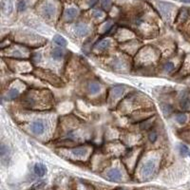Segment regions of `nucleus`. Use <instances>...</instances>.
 Masks as SVG:
<instances>
[{
	"label": "nucleus",
	"instance_id": "9d476101",
	"mask_svg": "<svg viewBox=\"0 0 190 190\" xmlns=\"http://www.w3.org/2000/svg\"><path fill=\"white\" fill-rule=\"evenodd\" d=\"M34 172L37 176L43 177L47 172V168L42 163H36L34 165Z\"/></svg>",
	"mask_w": 190,
	"mask_h": 190
},
{
	"label": "nucleus",
	"instance_id": "f03ea898",
	"mask_svg": "<svg viewBox=\"0 0 190 190\" xmlns=\"http://www.w3.org/2000/svg\"><path fill=\"white\" fill-rule=\"evenodd\" d=\"M31 129L36 135H43L46 131V121L43 119H37L32 123Z\"/></svg>",
	"mask_w": 190,
	"mask_h": 190
},
{
	"label": "nucleus",
	"instance_id": "f257e3e1",
	"mask_svg": "<svg viewBox=\"0 0 190 190\" xmlns=\"http://www.w3.org/2000/svg\"><path fill=\"white\" fill-rule=\"evenodd\" d=\"M156 170V162L154 160H148L144 163L141 168V174L142 177H149Z\"/></svg>",
	"mask_w": 190,
	"mask_h": 190
},
{
	"label": "nucleus",
	"instance_id": "a211bd4d",
	"mask_svg": "<svg viewBox=\"0 0 190 190\" xmlns=\"http://www.w3.org/2000/svg\"><path fill=\"white\" fill-rule=\"evenodd\" d=\"M176 121H177L179 124L182 125V124H184V123L187 121V116H186L185 114H182V113L178 114V115L176 116Z\"/></svg>",
	"mask_w": 190,
	"mask_h": 190
},
{
	"label": "nucleus",
	"instance_id": "393cba45",
	"mask_svg": "<svg viewBox=\"0 0 190 190\" xmlns=\"http://www.w3.org/2000/svg\"><path fill=\"white\" fill-rule=\"evenodd\" d=\"M93 16H94V17H97V18H98V17H99V18H100V17H103V16H104V12H103L102 11H94V12H93Z\"/></svg>",
	"mask_w": 190,
	"mask_h": 190
},
{
	"label": "nucleus",
	"instance_id": "9b49d317",
	"mask_svg": "<svg viewBox=\"0 0 190 190\" xmlns=\"http://www.w3.org/2000/svg\"><path fill=\"white\" fill-rule=\"evenodd\" d=\"M109 46H110V41L106 39V40H103V41L97 43L96 45H95L94 48H95V49L99 50V51H105V50L108 49Z\"/></svg>",
	"mask_w": 190,
	"mask_h": 190
},
{
	"label": "nucleus",
	"instance_id": "2eb2a0df",
	"mask_svg": "<svg viewBox=\"0 0 190 190\" xmlns=\"http://www.w3.org/2000/svg\"><path fill=\"white\" fill-rule=\"evenodd\" d=\"M101 89V86L98 83H91L88 86V90L91 94H96L100 91Z\"/></svg>",
	"mask_w": 190,
	"mask_h": 190
},
{
	"label": "nucleus",
	"instance_id": "f8f14e48",
	"mask_svg": "<svg viewBox=\"0 0 190 190\" xmlns=\"http://www.w3.org/2000/svg\"><path fill=\"white\" fill-rule=\"evenodd\" d=\"M180 106L183 109H187L190 108V98L187 96V95L183 94L182 96L181 101H180Z\"/></svg>",
	"mask_w": 190,
	"mask_h": 190
},
{
	"label": "nucleus",
	"instance_id": "6ab92c4d",
	"mask_svg": "<svg viewBox=\"0 0 190 190\" xmlns=\"http://www.w3.org/2000/svg\"><path fill=\"white\" fill-rule=\"evenodd\" d=\"M162 112H163L164 115H168V114H170V112L172 111V107L169 106V105H164V104H162Z\"/></svg>",
	"mask_w": 190,
	"mask_h": 190
},
{
	"label": "nucleus",
	"instance_id": "4468645a",
	"mask_svg": "<svg viewBox=\"0 0 190 190\" xmlns=\"http://www.w3.org/2000/svg\"><path fill=\"white\" fill-rule=\"evenodd\" d=\"M52 56L54 60H60L64 56V51L62 49H60V48L53 49L52 52Z\"/></svg>",
	"mask_w": 190,
	"mask_h": 190
},
{
	"label": "nucleus",
	"instance_id": "7ed1b4c3",
	"mask_svg": "<svg viewBox=\"0 0 190 190\" xmlns=\"http://www.w3.org/2000/svg\"><path fill=\"white\" fill-rule=\"evenodd\" d=\"M158 7H159V11H160L161 14L164 18L168 19L170 17V12H171V7H172V5H170L169 3L160 2L158 4Z\"/></svg>",
	"mask_w": 190,
	"mask_h": 190
},
{
	"label": "nucleus",
	"instance_id": "bb28decb",
	"mask_svg": "<svg viewBox=\"0 0 190 190\" xmlns=\"http://www.w3.org/2000/svg\"><path fill=\"white\" fill-rule=\"evenodd\" d=\"M97 1H98V0H88V5H89V7H93L95 4L97 3Z\"/></svg>",
	"mask_w": 190,
	"mask_h": 190
},
{
	"label": "nucleus",
	"instance_id": "6e6552de",
	"mask_svg": "<svg viewBox=\"0 0 190 190\" xmlns=\"http://www.w3.org/2000/svg\"><path fill=\"white\" fill-rule=\"evenodd\" d=\"M88 150L87 148H77L70 150V154L74 157H77V158L85 157L88 154Z\"/></svg>",
	"mask_w": 190,
	"mask_h": 190
},
{
	"label": "nucleus",
	"instance_id": "aec40b11",
	"mask_svg": "<svg viewBox=\"0 0 190 190\" xmlns=\"http://www.w3.org/2000/svg\"><path fill=\"white\" fill-rule=\"evenodd\" d=\"M25 9H26L25 0H19L18 3H17V10L19 12H23V11H25Z\"/></svg>",
	"mask_w": 190,
	"mask_h": 190
},
{
	"label": "nucleus",
	"instance_id": "4be33fe9",
	"mask_svg": "<svg viewBox=\"0 0 190 190\" xmlns=\"http://www.w3.org/2000/svg\"><path fill=\"white\" fill-rule=\"evenodd\" d=\"M157 138H158V136H157V133L155 131H151L149 133V135H148V139H149V141L151 142H155L156 140H157Z\"/></svg>",
	"mask_w": 190,
	"mask_h": 190
},
{
	"label": "nucleus",
	"instance_id": "c756f323",
	"mask_svg": "<svg viewBox=\"0 0 190 190\" xmlns=\"http://www.w3.org/2000/svg\"><path fill=\"white\" fill-rule=\"evenodd\" d=\"M118 190H125V189H118Z\"/></svg>",
	"mask_w": 190,
	"mask_h": 190
},
{
	"label": "nucleus",
	"instance_id": "412c9836",
	"mask_svg": "<svg viewBox=\"0 0 190 190\" xmlns=\"http://www.w3.org/2000/svg\"><path fill=\"white\" fill-rule=\"evenodd\" d=\"M174 68V64L172 62H166L163 65V70L165 71H171Z\"/></svg>",
	"mask_w": 190,
	"mask_h": 190
},
{
	"label": "nucleus",
	"instance_id": "1a4fd4ad",
	"mask_svg": "<svg viewBox=\"0 0 190 190\" xmlns=\"http://www.w3.org/2000/svg\"><path fill=\"white\" fill-rule=\"evenodd\" d=\"M108 177L111 181H119V180L122 179V173H121V171L119 170V169L113 168V169H111V170L108 171Z\"/></svg>",
	"mask_w": 190,
	"mask_h": 190
},
{
	"label": "nucleus",
	"instance_id": "dca6fc26",
	"mask_svg": "<svg viewBox=\"0 0 190 190\" xmlns=\"http://www.w3.org/2000/svg\"><path fill=\"white\" fill-rule=\"evenodd\" d=\"M53 41H54V43H56V44H57L58 46H60V47H65V46H67V40H66L63 36H61V35H59V34L54 35Z\"/></svg>",
	"mask_w": 190,
	"mask_h": 190
},
{
	"label": "nucleus",
	"instance_id": "0eeeda50",
	"mask_svg": "<svg viewBox=\"0 0 190 190\" xmlns=\"http://www.w3.org/2000/svg\"><path fill=\"white\" fill-rule=\"evenodd\" d=\"M125 91V88L124 87H115L111 89V92H110V96H111V100H116L118 99L119 97H121L123 93Z\"/></svg>",
	"mask_w": 190,
	"mask_h": 190
},
{
	"label": "nucleus",
	"instance_id": "f3484780",
	"mask_svg": "<svg viewBox=\"0 0 190 190\" xmlns=\"http://www.w3.org/2000/svg\"><path fill=\"white\" fill-rule=\"evenodd\" d=\"M18 95H19L18 89H17V88H12V89L7 93L6 98H7L8 100H13V99H15V98L18 97Z\"/></svg>",
	"mask_w": 190,
	"mask_h": 190
},
{
	"label": "nucleus",
	"instance_id": "39448f33",
	"mask_svg": "<svg viewBox=\"0 0 190 190\" xmlns=\"http://www.w3.org/2000/svg\"><path fill=\"white\" fill-rule=\"evenodd\" d=\"M74 32L77 36H86L89 32V28L85 24H77L74 27Z\"/></svg>",
	"mask_w": 190,
	"mask_h": 190
},
{
	"label": "nucleus",
	"instance_id": "5701e85b",
	"mask_svg": "<svg viewBox=\"0 0 190 190\" xmlns=\"http://www.w3.org/2000/svg\"><path fill=\"white\" fill-rule=\"evenodd\" d=\"M188 152H189V151H188V148H187L186 146H184V145L180 146V153H181L182 155H185V154L188 153Z\"/></svg>",
	"mask_w": 190,
	"mask_h": 190
},
{
	"label": "nucleus",
	"instance_id": "c85d7f7f",
	"mask_svg": "<svg viewBox=\"0 0 190 190\" xmlns=\"http://www.w3.org/2000/svg\"><path fill=\"white\" fill-rule=\"evenodd\" d=\"M188 155H189V157H190V151L188 152Z\"/></svg>",
	"mask_w": 190,
	"mask_h": 190
},
{
	"label": "nucleus",
	"instance_id": "b1692460",
	"mask_svg": "<svg viewBox=\"0 0 190 190\" xmlns=\"http://www.w3.org/2000/svg\"><path fill=\"white\" fill-rule=\"evenodd\" d=\"M102 6H103L105 9H109L110 6H111L110 0H102Z\"/></svg>",
	"mask_w": 190,
	"mask_h": 190
},
{
	"label": "nucleus",
	"instance_id": "ddd939ff",
	"mask_svg": "<svg viewBox=\"0 0 190 190\" xmlns=\"http://www.w3.org/2000/svg\"><path fill=\"white\" fill-rule=\"evenodd\" d=\"M78 13V11L77 9L75 8H68L66 10L65 12V16L68 19V20H71V19H73Z\"/></svg>",
	"mask_w": 190,
	"mask_h": 190
},
{
	"label": "nucleus",
	"instance_id": "423d86ee",
	"mask_svg": "<svg viewBox=\"0 0 190 190\" xmlns=\"http://www.w3.org/2000/svg\"><path fill=\"white\" fill-rule=\"evenodd\" d=\"M1 10L2 12L9 15L12 12V10H13V4H12V0H2L1 1Z\"/></svg>",
	"mask_w": 190,
	"mask_h": 190
},
{
	"label": "nucleus",
	"instance_id": "a878e982",
	"mask_svg": "<svg viewBox=\"0 0 190 190\" xmlns=\"http://www.w3.org/2000/svg\"><path fill=\"white\" fill-rule=\"evenodd\" d=\"M12 54H13L14 56H16V57H22V56H23V53H22L20 51H18V50H14V51L12 52Z\"/></svg>",
	"mask_w": 190,
	"mask_h": 190
},
{
	"label": "nucleus",
	"instance_id": "20e7f679",
	"mask_svg": "<svg viewBox=\"0 0 190 190\" xmlns=\"http://www.w3.org/2000/svg\"><path fill=\"white\" fill-rule=\"evenodd\" d=\"M42 13L46 18H52L55 13V7L52 3H47L42 9Z\"/></svg>",
	"mask_w": 190,
	"mask_h": 190
},
{
	"label": "nucleus",
	"instance_id": "cd10ccee",
	"mask_svg": "<svg viewBox=\"0 0 190 190\" xmlns=\"http://www.w3.org/2000/svg\"><path fill=\"white\" fill-rule=\"evenodd\" d=\"M182 2H185V3H190V0H181Z\"/></svg>",
	"mask_w": 190,
	"mask_h": 190
}]
</instances>
